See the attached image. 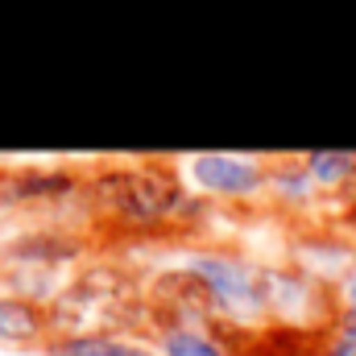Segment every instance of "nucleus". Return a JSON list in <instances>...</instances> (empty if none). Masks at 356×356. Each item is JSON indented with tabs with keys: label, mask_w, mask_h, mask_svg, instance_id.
<instances>
[{
	"label": "nucleus",
	"mask_w": 356,
	"mask_h": 356,
	"mask_svg": "<svg viewBox=\"0 0 356 356\" xmlns=\"http://www.w3.org/2000/svg\"><path fill=\"white\" fill-rule=\"evenodd\" d=\"M8 273V236H0V282Z\"/></svg>",
	"instance_id": "f3484780"
},
{
	"label": "nucleus",
	"mask_w": 356,
	"mask_h": 356,
	"mask_svg": "<svg viewBox=\"0 0 356 356\" xmlns=\"http://www.w3.org/2000/svg\"><path fill=\"white\" fill-rule=\"evenodd\" d=\"M261 294H266V319L277 327H307L323 332L336 319L332 286L311 277L294 261H261Z\"/></svg>",
	"instance_id": "20e7f679"
},
{
	"label": "nucleus",
	"mask_w": 356,
	"mask_h": 356,
	"mask_svg": "<svg viewBox=\"0 0 356 356\" xmlns=\"http://www.w3.org/2000/svg\"><path fill=\"white\" fill-rule=\"evenodd\" d=\"M186 273H195L207 294L216 298L220 311V327L224 336H245V332H261L266 319V294H261V261L241 253L236 245H220V241H195L175 249V261Z\"/></svg>",
	"instance_id": "f03ea898"
},
{
	"label": "nucleus",
	"mask_w": 356,
	"mask_h": 356,
	"mask_svg": "<svg viewBox=\"0 0 356 356\" xmlns=\"http://www.w3.org/2000/svg\"><path fill=\"white\" fill-rule=\"evenodd\" d=\"M182 182L207 199V203H228V207H253L266 199L269 158L261 154H241V149H199L178 162Z\"/></svg>",
	"instance_id": "7ed1b4c3"
},
{
	"label": "nucleus",
	"mask_w": 356,
	"mask_h": 356,
	"mask_svg": "<svg viewBox=\"0 0 356 356\" xmlns=\"http://www.w3.org/2000/svg\"><path fill=\"white\" fill-rule=\"evenodd\" d=\"M83 211L104 228L124 236H170V232H199L216 203L199 199L178 162L145 158V162H99L88 170Z\"/></svg>",
	"instance_id": "f257e3e1"
},
{
	"label": "nucleus",
	"mask_w": 356,
	"mask_h": 356,
	"mask_svg": "<svg viewBox=\"0 0 356 356\" xmlns=\"http://www.w3.org/2000/svg\"><path fill=\"white\" fill-rule=\"evenodd\" d=\"M46 340H50L46 307L0 286V344L4 348H46Z\"/></svg>",
	"instance_id": "9b49d317"
},
{
	"label": "nucleus",
	"mask_w": 356,
	"mask_h": 356,
	"mask_svg": "<svg viewBox=\"0 0 356 356\" xmlns=\"http://www.w3.org/2000/svg\"><path fill=\"white\" fill-rule=\"evenodd\" d=\"M88 175L67 162L46 166H4L0 170V211H38L42 220H63V207H79Z\"/></svg>",
	"instance_id": "39448f33"
},
{
	"label": "nucleus",
	"mask_w": 356,
	"mask_h": 356,
	"mask_svg": "<svg viewBox=\"0 0 356 356\" xmlns=\"http://www.w3.org/2000/svg\"><path fill=\"white\" fill-rule=\"evenodd\" d=\"M149 340H154L158 356H236V348L216 327L162 323V327H149Z\"/></svg>",
	"instance_id": "f8f14e48"
},
{
	"label": "nucleus",
	"mask_w": 356,
	"mask_h": 356,
	"mask_svg": "<svg viewBox=\"0 0 356 356\" xmlns=\"http://www.w3.org/2000/svg\"><path fill=\"white\" fill-rule=\"evenodd\" d=\"M286 261L307 269L323 286H336L356 261V241L340 224H332V228L327 224H302L286 245Z\"/></svg>",
	"instance_id": "6e6552de"
},
{
	"label": "nucleus",
	"mask_w": 356,
	"mask_h": 356,
	"mask_svg": "<svg viewBox=\"0 0 356 356\" xmlns=\"http://www.w3.org/2000/svg\"><path fill=\"white\" fill-rule=\"evenodd\" d=\"M88 253L91 236L79 224H67V220H38V224L17 228L8 236V266L75 273V266H83Z\"/></svg>",
	"instance_id": "0eeeda50"
},
{
	"label": "nucleus",
	"mask_w": 356,
	"mask_h": 356,
	"mask_svg": "<svg viewBox=\"0 0 356 356\" xmlns=\"http://www.w3.org/2000/svg\"><path fill=\"white\" fill-rule=\"evenodd\" d=\"M46 356H158L149 336H133L124 327H99V332H75V336H50Z\"/></svg>",
	"instance_id": "9d476101"
},
{
	"label": "nucleus",
	"mask_w": 356,
	"mask_h": 356,
	"mask_svg": "<svg viewBox=\"0 0 356 356\" xmlns=\"http://www.w3.org/2000/svg\"><path fill=\"white\" fill-rule=\"evenodd\" d=\"M340 228L356 241V203H344V207H340Z\"/></svg>",
	"instance_id": "dca6fc26"
},
{
	"label": "nucleus",
	"mask_w": 356,
	"mask_h": 356,
	"mask_svg": "<svg viewBox=\"0 0 356 356\" xmlns=\"http://www.w3.org/2000/svg\"><path fill=\"white\" fill-rule=\"evenodd\" d=\"M302 162L327 199H336L340 207L348 203L356 186V149H311V154H302Z\"/></svg>",
	"instance_id": "ddd939ff"
},
{
	"label": "nucleus",
	"mask_w": 356,
	"mask_h": 356,
	"mask_svg": "<svg viewBox=\"0 0 356 356\" xmlns=\"http://www.w3.org/2000/svg\"><path fill=\"white\" fill-rule=\"evenodd\" d=\"M145 323L162 327V323H186V327H220V311L216 298L207 294V286L186 273L182 266H158L145 277Z\"/></svg>",
	"instance_id": "423d86ee"
},
{
	"label": "nucleus",
	"mask_w": 356,
	"mask_h": 356,
	"mask_svg": "<svg viewBox=\"0 0 356 356\" xmlns=\"http://www.w3.org/2000/svg\"><path fill=\"white\" fill-rule=\"evenodd\" d=\"M241 356H261V353H241Z\"/></svg>",
	"instance_id": "a211bd4d"
},
{
	"label": "nucleus",
	"mask_w": 356,
	"mask_h": 356,
	"mask_svg": "<svg viewBox=\"0 0 356 356\" xmlns=\"http://www.w3.org/2000/svg\"><path fill=\"white\" fill-rule=\"evenodd\" d=\"M319 356H356V319L353 315H336V319L323 327Z\"/></svg>",
	"instance_id": "4468645a"
},
{
	"label": "nucleus",
	"mask_w": 356,
	"mask_h": 356,
	"mask_svg": "<svg viewBox=\"0 0 356 356\" xmlns=\"http://www.w3.org/2000/svg\"><path fill=\"white\" fill-rule=\"evenodd\" d=\"M332 298H336V315H353L356 319V261H353V269L332 286Z\"/></svg>",
	"instance_id": "2eb2a0df"
},
{
	"label": "nucleus",
	"mask_w": 356,
	"mask_h": 356,
	"mask_svg": "<svg viewBox=\"0 0 356 356\" xmlns=\"http://www.w3.org/2000/svg\"><path fill=\"white\" fill-rule=\"evenodd\" d=\"M327 195L319 191L315 175L307 170L302 154H277L269 158V182H266V203H273L286 216H311Z\"/></svg>",
	"instance_id": "1a4fd4ad"
}]
</instances>
